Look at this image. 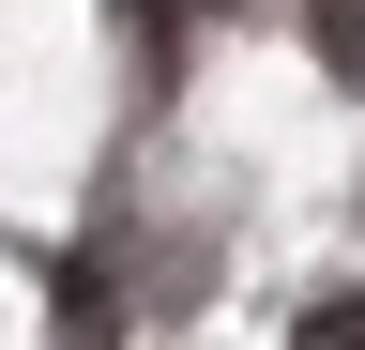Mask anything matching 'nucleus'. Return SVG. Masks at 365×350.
I'll use <instances>...</instances> for the list:
<instances>
[{
    "instance_id": "nucleus-1",
    "label": "nucleus",
    "mask_w": 365,
    "mask_h": 350,
    "mask_svg": "<svg viewBox=\"0 0 365 350\" xmlns=\"http://www.w3.org/2000/svg\"><path fill=\"white\" fill-rule=\"evenodd\" d=\"M122 335V304H107V274H61V350H107Z\"/></svg>"
},
{
    "instance_id": "nucleus-2",
    "label": "nucleus",
    "mask_w": 365,
    "mask_h": 350,
    "mask_svg": "<svg viewBox=\"0 0 365 350\" xmlns=\"http://www.w3.org/2000/svg\"><path fill=\"white\" fill-rule=\"evenodd\" d=\"M304 31H319V61L365 76V0H304Z\"/></svg>"
},
{
    "instance_id": "nucleus-3",
    "label": "nucleus",
    "mask_w": 365,
    "mask_h": 350,
    "mask_svg": "<svg viewBox=\"0 0 365 350\" xmlns=\"http://www.w3.org/2000/svg\"><path fill=\"white\" fill-rule=\"evenodd\" d=\"M304 350H365V289H319L304 304Z\"/></svg>"
}]
</instances>
